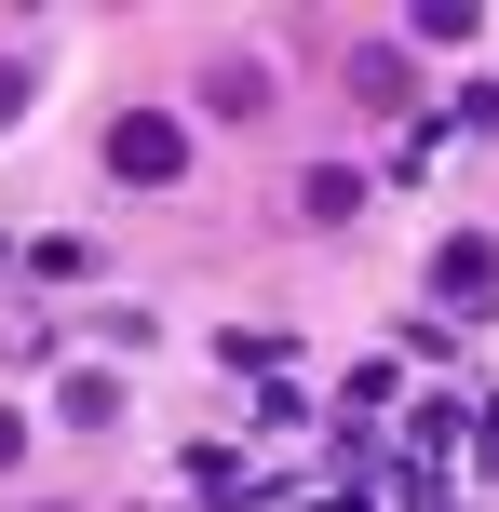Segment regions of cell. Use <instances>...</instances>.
Returning <instances> with one entry per match:
<instances>
[{
    "mask_svg": "<svg viewBox=\"0 0 499 512\" xmlns=\"http://www.w3.org/2000/svg\"><path fill=\"white\" fill-rule=\"evenodd\" d=\"M108 162H122V176H176V135H162V122H122V135H108Z\"/></svg>",
    "mask_w": 499,
    "mask_h": 512,
    "instance_id": "6da1fadb",
    "label": "cell"
},
{
    "mask_svg": "<svg viewBox=\"0 0 499 512\" xmlns=\"http://www.w3.org/2000/svg\"><path fill=\"white\" fill-rule=\"evenodd\" d=\"M0 472H14V418H0Z\"/></svg>",
    "mask_w": 499,
    "mask_h": 512,
    "instance_id": "7a4b0ae2",
    "label": "cell"
}]
</instances>
